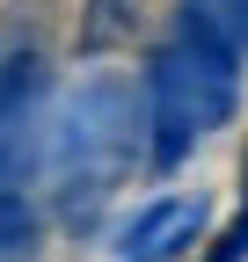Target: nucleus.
I'll use <instances>...</instances> for the list:
<instances>
[{
    "instance_id": "obj_1",
    "label": "nucleus",
    "mask_w": 248,
    "mask_h": 262,
    "mask_svg": "<svg viewBox=\"0 0 248 262\" xmlns=\"http://www.w3.org/2000/svg\"><path fill=\"white\" fill-rule=\"evenodd\" d=\"M146 153V80L132 73H80V88L66 95V110L51 117V196L58 219L88 233L102 219L110 189L139 168Z\"/></svg>"
},
{
    "instance_id": "obj_2",
    "label": "nucleus",
    "mask_w": 248,
    "mask_h": 262,
    "mask_svg": "<svg viewBox=\"0 0 248 262\" xmlns=\"http://www.w3.org/2000/svg\"><path fill=\"white\" fill-rule=\"evenodd\" d=\"M139 80H146V160L168 175L197 153V139H212L241 110V44L197 15H175V37L153 44Z\"/></svg>"
},
{
    "instance_id": "obj_3",
    "label": "nucleus",
    "mask_w": 248,
    "mask_h": 262,
    "mask_svg": "<svg viewBox=\"0 0 248 262\" xmlns=\"http://www.w3.org/2000/svg\"><path fill=\"white\" fill-rule=\"evenodd\" d=\"M204 233V196H153L117 226V262H182Z\"/></svg>"
},
{
    "instance_id": "obj_4",
    "label": "nucleus",
    "mask_w": 248,
    "mask_h": 262,
    "mask_svg": "<svg viewBox=\"0 0 248 262\" xmlns=\"http://www.w3.org/2000/svg\"><path fill=\"white\" fill-rule=\"evenodd\" d=\"M132 29H139V0H80V37H73V51H80V58H110Z\"/></svg>"
},
{
    "instance_id": "obj_5",
    "label": "nucleus",
    "mask_w": 248,
    "mask_h": 262,
    "mask_svg": "<svg viewBox=\"0 0 248 262\" xmlns=\"http://www.w3.org/2000/svg\"><path fill=\"white\" fill-rule=\"evenodd\" d=\"M44 248V219L29 196H0V262H37Z\"/></svg>"
},
{
    "instance_id": "obj_6",
    "label": "nucleus",
    "mask_w": 248,
    "mask_h": 262,
    "mask_svg": "<svg viewBox=\"0 0 248 262\" xmlns=\"http://www.w3.org/2000/svg\"><path fill=\"white\" fill-rule=\"evenodd\" d=\"M204 262H248V211H241V219L226 226L219 241H212V255H204Z\"/></svg>"
}]
</instances>
